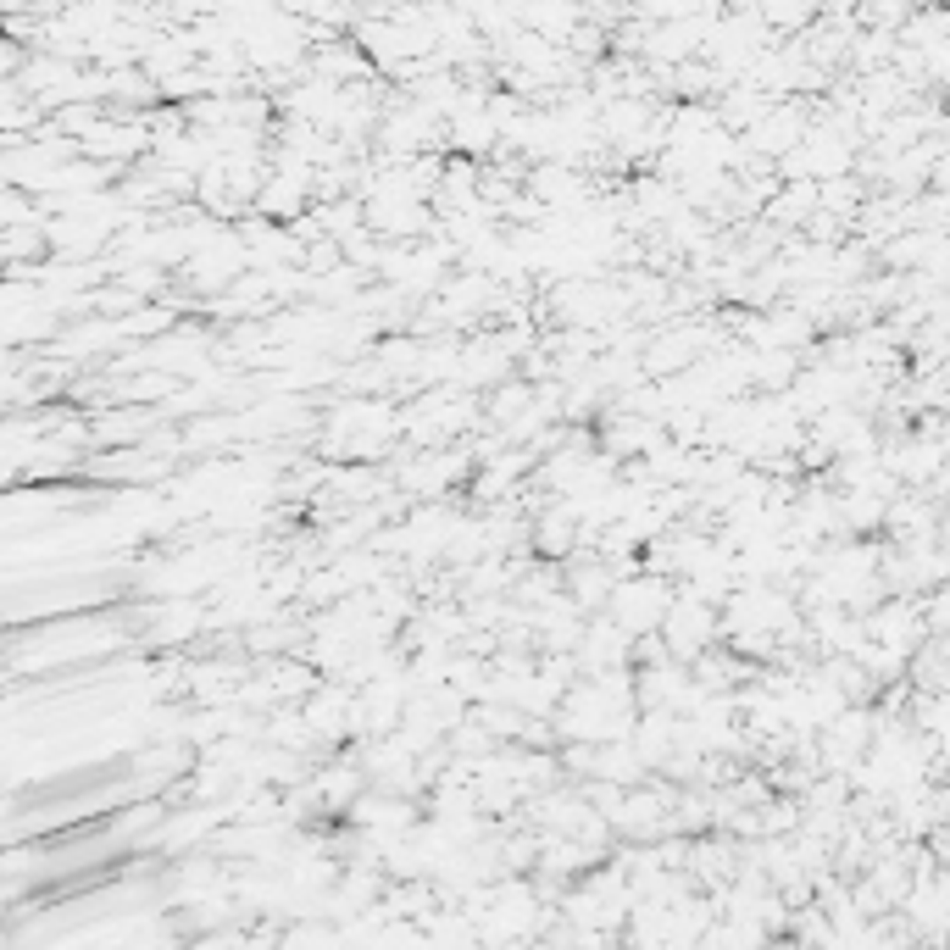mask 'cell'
<instances>
[{"label":"cell","mask_w":950,"mask_h":950,"mask_svg":"<svg viewBox=\"0 0 950 950\" xmlns=\"http://www.w3.org/2000/svg\"><path fill=\"white\" fill-rule=\"evenodd\" d=\"M667 606H673V595L656 589V584H623L617 589V617H623V628H662Z\"/></svg>","instance_id":"1"}]
</instances>
